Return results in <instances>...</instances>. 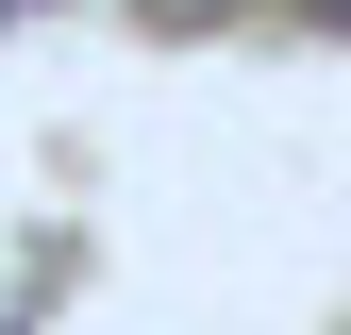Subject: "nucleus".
Here are the masks:
<instances>
[{
	"instance_id": "f257e3e1",
	"label": "nucleus",
	"mask_w": 351,
	"mask_h": 335,
	"mask_svg": "<svg viewBox=\"0 0 351 335\" xmlns=\"http://www.w3.org/2000/svg\"><path fill=\"white\" fill-rule=\"evenodd\" d=\"M134 17H167V34H201V17H234V0H134Z\"/></svg>"
}]
</instances>
